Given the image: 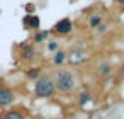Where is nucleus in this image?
<instances>
[{
    "label": "nucleus",
    "instance_id": "1",
    "mask_svg": "<svg viewBox=\"0 0 124 119\" xmlns=\"http://www.w3.org/2000/svg\"><path fill=\"white\" fill-rule=\"evenodd\" d=\"M53 82H54L56 92H61V94H71V92L77 90V85H78L77 75L70 68H60V70H56L54 77H53Z\"/></svg>",
    "mask_w": 124,
    "mask_h": 119
},
{
    "label": "nucleus",
    "instance_id": "2",
    "mask_svg": "<svg viewBox=\"0 0 124 119\" xmlns=\"http://www.w3.org/2000/svg\"><path fill=\"white\" fill-rule=\"evenodd\" d=\"M56 94V87H54V82L51 77L48 75H43L36 80L34 83V95L38 99H51L54 97Z\"/></svg>",
    "mask_w": 124,
    "mask_h": 119
},
{
    "label": "nucleus",
    "instance_id": "3",
    "mask_svg": "<svg viewBox=\"0 0 124 119\" xmlns=\"http://www.w3.org/2000/svg\"><path fill=\"white\" fill-rule=\"evenodd\" d=\"M16 102V94L10 87L7 85H0V107L7 109Z\"/></svg>",
    "mask_w": 124,
    "mask_h": 119
},
{
    "label": "nucleus",
    "instance_id": "4",
    "mask_svg": "<svg viewBox=\"0 0 124 119\" xmlns=\"http://www.w3.org/2000/svg\"><path fill=\"white\" fill-rule=\"evenodd\" d=\"M71 31H73V22H71L68 17L60 19V21L54 24V27H53V32H54L56 36H68Z\"/></svg>",
    "mask_w": 124,
    "mask_h": 119
},
{
    "label": "nucleus",
    "instance_id": "5",
    "mask_svg": "<svg viewBox=\"0 0 124 119\" xmlns=\"http://www.w3.org/2000/svg\"><path fill=\"white\" fill-rule=\"evenodd\" d=\"M87 58H88V51L85 48H73L71 53L66 56V61H70L71 65H80L87 61Z\"/></svg>",
    "mask_w": 124,
    "mask_h": 119
},
{
    "label": "nucleus",
    "instance_id": "6",
    "mask_svg": "<svg viewBox=\"0 0 124 119\" xmlns=\"http://www.w3.org/2000/svg\"><path fill=\"white\" fill-rule=\"evenodd\" d=\"M22 24L26 29L29 31H39V26H41V19L34 14H27L24 19H22Z\"/></svg>",
    "mask_w": 124,
    "mask_h": 119
},
{
    "label": "nucleus",
    "instance_id": "7",
    "mask_svg": "<svg viewBox=\"0 0 124 119\" xmlns=\"http://www.w3.org/2000/svg\"><path fill=\"white\" fill-rule=\"evenodd\" d=\"M34 58H36V48H34V44H26V46H22L21 60H24V61H32Z\"/></svg>",
    "mask_w": 124,
    "mask_h": 119
},
{
    "label": "nucleus",
    "instance_id": "8",
    "mask_svg": "<svg viewBox=\"0 0 124 119\" xmlns=\"http://www.w3.org/2000/svg\"><path fill=\"white\" fill-rule=\"evenodd\" d=\"M110 73H112V65H110V63L102 61V63L97 66V75H99L100 78H105V77H109Z\"/></svg>",
    "mask_w": 124,
    "mask_h": 119
},
{
    "label": "nucleus",
    "instance_id": "9",
    "mask_svg": "<svg viewBox=\"0 0 124 119\" xmlns=\"http://www.w3.org/2000/svg\"><path fill=\"white\" fill-rule=\"evenodd\" d=\"M104 22V14L102 12H93L90 17H88V27L90 29H95L99 24Z\"/></svg>",
    "mask_w": 124,
    "mask_h": 119
},
{
    "label": "nucleus",
    "instance_id": "10",
    "mask_svg": "<svg viewBox=\"0 0 124 119\" xmlns=\"http://www.w3.org/2000/svg\"><path fill=\"white\" fill-rule=\"evenodd\" d=\"M2 119H26V116L21 109H10L2 114Z\"/></svg>",
    "mask_w": 124,
    "mask_h": 119
},
{
    "label": "nucleus",
    "instance_id": "11",
    "mask_svg": "<svg viewBox=\"0 0 124 119\" xmlns=\"http://www.w3.org/2000/svg\"><path fill=\"white\" fill-rule=\"evenodd\" d=\"M66 56H68V53H66V51H63V49H58L56 53H53V63H54L56 66H61V65H65V61H66Z\"/></svg>",
    "mask_w": 124,
    "mask_h": 119
},
{
    "label": "nucleus",
    "instance_id": "12",
    "mask_svg": "<svg viewBox=\"0 0 124 119\" xmlns=\"http://www.w3.org/2000/svg\"><path fill=\"white\" fill-rule=\"evenodd\" d=\"M48 38H49V31H36L34 36H32V43L41 44V43H46Z\"/></svg>",
    "mask_w": 124,
    "mask_h": 119
},
{
    "label": "nucleus",
    "instance_id": "13",
    "mask_svg": "<svg viewBox=\"0 0 124 119\" xmlns=\"http://www.w3.org/2000/svg\"><path fill=\"white\" fill-rule=\"evenodd\" d=\"M26 75H27V78H31V80H38V78L41 77V68H39V66H31V68L26 71Z\"/></svg>",
    "mask_w": 124,
    "mask_h": 119
},
{
    "label": "nucleus",
    "instance_id": "14",
    "mask_svg": "<svg viewBox=\"0 0 124 119\" xmlns=\"http://www.w3.org/2000/svg\"><path fill=\"white\" fill-rule=\"evenodd\" d=\"M92 100V94L90 92H83V94H80V97H78V105H87L88 102Z\"/></svg>",
    "mask_w": 124,
    "mask_h": 119
},
{
    "label": "nucleus",
    "instance_id": "15",
    "mask_svg": "<svg viewBox=\"0 0 124 119\" xmlns=\"http://www.w3.org/2000/svg\"><path fill=\"white\" fill-rule=\"evenodd\" d=\"M46 49H48L49 53H56V51L60 49V43H58L56 39H49L48 44H46Z\"/></svg>",
    "mask_w": 124,
    "mask_h": 119
},
{
    "label": "nucleus",
    "instance_id": "16",
    "mask_svg": "<svg viewBox=\"0 0 124 119\" xmlns=\"http://www.w3.org/2000/svg\"><path fill=\"white\" fill-rule=\"evenodd\" d=\"M93 31H95L97 34H105V31H107V26H105V24L102 22V24H99V26H97V27H95Z\"/></svg>",
    "mask_w": 124,
    "mask_h": 119
},
{
    "label": "nucleus",
    "instance_id": "17",
    "mask_svg": "<svg viewBox=\"0 0 124 119\" xmlns=\"http://www.w3.org/2000/svg\"><path fill=\"white\" fill-rule=\"evenodd\" d=\"M26 10H27V14H34V10H36L34 4H27V5H26Z\"/></svg>",
    "mask_w": 124,
    "mask_h": 119
},
{
    "label": "nucleus",
    "instance_id": "18",
    "mask_svg": "<svg viewBox=\"0 0 124 119\" xmlns=\"http://www.w3.org/2000/svg\"><path fill=\"white\" fill-rule=\"evenodd\" d=\"M114 4H116V5H121V7H124V0H114Z\"/></svg>",
    "mask_w": 124,
    "mask_h": 119
}]
</instances>
